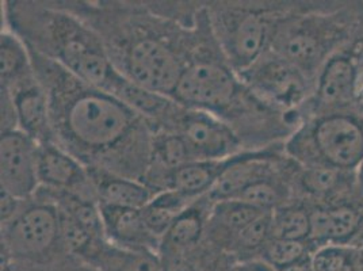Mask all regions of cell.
<instances>
[{"instance_id": "6da1fadb", "label": "cell", "mask_w": 363, "mask_h": 271, "mask_svg": "<svg viewBox=\"0 0 363 271\" xmlns=\"http://www.w3.org/2000/svg\"><path fill=\"white\" fill-rule=\"evenodd\" d=\"M30 56L48 96L55 143L86 168L144 181L151 162L150 122L57 62L34 52Z\"/></svg>"}, {"instance_id": "7a4b0ae2", "label": "cell", "mask_w": 363, "mask_h": 271, "mask_svg": "<svg viewBox=\"0 0 363 271\" xmlns=\"http://www.w3.org/2000/svg\"><path fill=\"white\" fill-rule=\"evenodd\" d=\"M163 4L65 1L60 6L99 34L122 75L171 98L183 70L212 29L206 6Z\"/></svg>"}, {"instance_id": "3957f363", "label": "cell", "mask_w": 363, "mask_h": 271, "mask_svg": "<svg viewBox=\"0 0 363 271\" xmlns=\"http://www.w3.org/2000/svg\"><path fill=\"white\" fill-rule=\"evenodd\" d=\"M40 1L4 3L7 29L30 52L57 62L68 72L108 91L121 72L114 67L99 34L67 9Z\"/></svg>"}, {"instance_id": "277c9868", "label": "cell", "mask_w": 363, "mask_h": 271, "mask_svg": "<svg viewBox=\"0 0 363 271\" xmlns=\"http://www.w3.org/2000/svg\"><path fill=\"white\" fill-rule=\"evenodd\" d=\"M285 152L300 166H324L355 172L363 163V116L321 113L300 125Z\"/></svg>"}, {"instance_id": "5b68a950", "label": "cell", "mask_w": 363, "mask_h": 271, "mask_svg": "<svg viewBox=\"0 0 363 271\" xmlns=\"http://www.w3.org/2000/svg\"><path fill=\"white\" fill-rule=\"evenodd\" d=\"M69 258L61 241L59 211L45 199L23 201L16 217L1 224V271L49 267Z\"/></svg>"}, {"instance_id": "8992f818", "label": "cell", "mask_w": 363, "mask_h": 271, "mask_svg": "<svg viewBox=\"0 0 363 271\" xmlns=\"http://www.w3.org/2000/svg\"><path fill=\"white\" fill-rule=\"evenodd\" d=\"M206 11L213 35L238 75L270 49L274 31L286 14L269 6L240 1L208 3Z\"/></svg>"}, {"instance_id": "52a82bcc", "label": "cell", "mask_w": 363, "mask_h": 271, "mask_svg": "<svg viewBox=\"0 0 363 271\" xmlns=\"http://www.w3.org/2000/svg\"><path fill=\"white\" fill-rule=\"evenodd\" d=\"M347 35L348 25L342 18L286 13L274 31L269 50L291 62L311 80Z\"/></svg>"}, {"instance_id": "ba28073f", "label": "cell", "mask_w": 363, "mask_h": 271, "mask_svg": "<svg viewBox=\"0 0 363 271\" xmlns=\"http://www.w3.org/2000/svg\"><path fill=\"white\" fill-rule=\"evenodd\" d=\"M239 77L259 101L281 113H297L309 98V79L272 50H267L255 64L239 74Z\"/></svg>"}, {"instance_id": "9c48e42d", "label": "cell", "mask_w": 363, "mask_h": 271, "mask_svg": "<svg viewBox=\"0 0 363 271\" xmlns=\"http://www.w3.org/2000/svg\"><path fill=\"white\" fill-rule=\"evenodd\" d=\"M163 131H171L184 140L193 162L224 160L244 150L242 140L225 121L211 113L179 105Z\"/></svg>"}, {"instance_id": "30bf717a", "label": "cell", "mask_w": 363, "mask_h": 271, "mask_svg": "<svg viewBox=\"0 0 363 271\" xmlns=\"http://www.w3.org/2000/svg\"><path fill=\"white\" fill-rule=\"evenodd\" d=\"M37 155L38 144L19 129L1 132V192H6L21 201H28L34 197L40 189Z\"/></svg>"}, {"instance_id": "8fae6325", "label": "cell", "mask_w": 363, "mask_h": 271, "mask_svg": "<svg viewBox=\"0 0 363 271\" xmlns=\"http://www.w3.org/2000/svg\"><path fill=\"white\" fill-rule=\"evenodd\" d=\"M37 170L40 187L96 201L87 168L55 141L38 144Z\"/></svg>"}, {"instance_id": "7c38bea8", "label": "cell", "mask_w": 363, "mask_h": 271, "mask_svg": "<svg viewBox=\"0 0 363 271\" xmlns=\"http://www.w3.org/2000/svg\"><path fill=\"white\" fill-rule=\"evenodd\" d=\"M359 80L361 71L357 59L347 53H335L318 72L315 90L316 110L333 113L335 109L355 102Z\"/></svg>"}, {"instance_id": "4fadbf2b", "label": "cell", "mask_w": 363, "mask_h": 271, "mask_svg": "<svg viewBox=\"0 0 363 271\" xmlns=\"http://www.w3.org/2000/svg\"><path fill=\"white\" fill-rule=\"evenodd\" d=\"M1 94L11 99L21 132L37 144L55 141L48 96L35 74L9 90L1 89Z\"/></svg>"}, {"instance_id": "5bb4252c", "label": "cell", "mask_w": 363, "mask_h": 271, "mask_svg": "<svg viewBox=\"0 0 363 271\" xmlns=\"http://www.w3.org/2000/svg\"><path fill=\"white\" fill-rule=\"evenodd\" d=\"M106 239L113 247L136 254H159L162 239L152 233L141 209L99 205Z\"/></svg>"}, {"instance_id": "9a60e30c", "label": "cell", "mask_w": 363, "mask_h": 271, "mask_svg": "<svg viewBox=\"0 0 363 271\" xmlns=\"http://www.w3.org/2000/svg\"><path fill=\"white\" fill-rule=\"evenodd\" d=\"M309 211L311 232L306 244L311 253L325 245L350 244L362 228V213L350 205L318 206Z\"/></svg>"}, {"instance_id": "2e32d148", "label": "cell", "mask_w": 363, "mask_h": 271, "mask_svg": "<svg viewBox=\"0 0 363 271\" xmlns=\"http://www.w3.org/2000/svg\"><path fill=\"white\" fill-rule=\"evenodd\" d=\"M264 213L267 211L257 209L239 199L214 202L208 220L205 243L229 256L232 243L239 232Z\"/></svg>"}, {"instance_id": "e0dca14e", "label": "cell", "mask_w": 363, "mask_h": 271, "mask_svg": "<svg viewBox=\"0 0 363 271\" xmlns=\"http://www.w3.org/2000/svg\"><path fill=\"white\" fill-rule=\"evenodd\" d=\"M99 205L143 209L155 193L144 182L135 181L101 168H87Z\"/></svg>"}, {"instance_id": "ac0fdd59", "label": "cell", "mask_w": 363, "mask_h": 271, "mask_svg": "<svg viewBox=\"0 0 363 271\" xmlns=\"http://www.w3.org/2000/svg\"><path fill=\"white\" fill-rule=\"evenodd\" d=\"M209 196L196 199L167 231L162 239L160 248L179 253H193L205 241L208 220L213 208Z\"/></svg>"}, {"instance_id": "d6986e66", "label": "cell", "mask_w": 363, "mask_h": 271, "mask_svg": "<svg viewBox=\"0 0 363 271\" xmlns=\"http://www.w3.org/2000/svg\"><path fill=\"white\" fill-rule=\"evenodd\" d=\"M232 157L224 160L190 162L179 167L166 175L162 182L160 192L177 190L191 198L208 196L223 172L227 170Z\"/></svg>"}, {"instance_id": "ffe728a7", "label": "cell", "mask_w": 363, "mask_h": 271, "mask_svg": "<svg viewBox=\"0 0 363 271\" xmlns=\"http://www.w3.org/2000/svg\"><path fill=\"white\" fill-rule=\"evenodd\" d=\"M298 166L293 174V183L306 196L328 198L354 184V172L324 166Z\"/></svg>"}, {"instance_id": "44dd1931", "label": "cell", "mask_w": 363, "mask_h": 271, "mask_svg": "<svg viewBox=\"0 0 363 271\" xmlns=\"http://www.w3.org/2000/svg\"><path fill=\"white\" fill-rule=\"evenodd\" d=\"M0 64L1 89L4 90L14 87L35 74L28 46L9 29L1 31Z\"/></svg>"}, {"instance_id": "7402d4cb", "label": "cell", "mask_w": 363, "mask_h": 271, "mask_svg": "<svg viewBox=\"0 0 363 271\" xmlns=\"http://www.w3.org/2000/svg\"><path fill=\"white\" fill-rule=\"evenodd\" d=\"M196 199L198 198H191L177 190H164L155 194L141 209V213L152 233L159 239H163L182 211L187 209Z\"/></svg>"}, {"instance_id": "603a6c76", "label": "cell", "mask_w": 363, "mask_h": 271, "mask_svg": "<svg viewBox=\"0 0 363 271\" xmlns=\"http://www.w3.org/2000/svg\"><path fill=\"white\" fill-rule=\"evenodd\" d=\"M311 232V211L296 202H288L272 211V239L306 243Z\"/></svg>"}, {"instance_id": "cb8c5ba5", "label": "cell", "mask_w": 363, "mask_h": 271, "mask_svg": "<svg viewBox=\"0 0 363 271\" xmlns=\"http://www.w3.org/2000/svg\"><path fill=\"white\" fill-rule=\"evenodd\" d=\"M272 240V211L257 217L251 224L242 228L232 243L229 256L236 262L257 259L267 243Z\"/></svg>"}, {"instance_id": "d4e9b609", "label": "cell", "mask_w": 363, "mask_h": 271, "mask_svg": "<svg viewBox=\"0 0 363 271\" xmlns=\"http://www.w3.org/2000/svg\"><path fill=\"white\" fill-rule=\"evenodd\" d=\"M315 271H363V247L351 244L325 245L312 253Z\"/></svg>"}, {"instance_id": "484cf974", "label": "cell", "mask_w": 363, "mask_h": 271, "mask_svg": "<svg viewBox=\"0 0 363 271\" xmlns=\"http://www.w3.org/2000/svg\"><path fill=\"white\" fill-rule=\"evenodd\" d=\"M95 271H162L159 256L122 251L108 244L94 265Z\"/></svg>"}, {"instance_id": "4316f807", "label": "cell", "mask_w": 363, "mask_h": 271, "mask_svg": "<svg viewBox=\"0 0 363 271\" xmlns=\"http://www.w3.org/2000/svg\"><path fill=\"white\" fill-rule=\"evenodd\" d=\"M311 255L312 253L308 244L303 241L272 239L264 247L260 258L279 271L290 267Z\"/></svg>"}, {"instance_id": "83f0119b", "label": "cell", "mask_w": 363, "mask_h": 271, "mask_svg": "<svg viewBox=\"0 0 363 271\" xmlns=\"http://www.w3.org/2000/svg\"><path fill=\"white\" fill-rule=\"evenodd\" d=\"M157 256L162 271H205L193 253L160 248Z\"/></svg>"}, {"instance_id": "f1b7e54d", "label": "cell", "mask_w": 363, "mask_h": 271, "mask_svg": "<svg viewBox=\"0 0 363 271\" xmlns=\"http://www.w3.org/2000/svg\"><path fill=\"white\" fill-rule=\"evenodd\" d=\"M22 204L23 201L18 199L6 192H1V224H6L11 219H14L16 213L21 209Z\"/></svg>"}, {"instance_id": "f546056e", "label": "cell", "mask_w": 363, "mask_h": 271, "mask_svg": "<svg viewBox=\"0 0 363 271\" xmlns=\"http://www.w3.org/2000/svg\"><path fill=\"white\" fill-rule=\"evenodd\" d=\"M235 260L230 256L217 253L203 263L205 271H233Z\"/></svg>"}, {"instance_id": "4dcf8cb0", "label": "cell", "mask_w": 363, "mask_h": 271, "mask_svg": "<svg viewBox=\"0 0 363 271\" xmlns=\"http://www.w3.org/2000/svg\"><path fill=\"white\" fill-rule=\"evenodd\" d=\"M16 271H94L89 266L83 265L82 262L76 260L75 258H69L59 265L49 266V267H40V269H22Z\"/></svg>"}, {"instance_id": "1f68e13d", "label": "cell", "mask_w": 363, "mask_h": 271, "mask_svg": "<svg viewBox=\"0 0 363 271\" xmlns=\"http://www.w3.org/2000/svg\"><path fill=\"white\" fill-rule=\"evenodd\" d=\"M233 271H278L275 267H272L270 263L263 260L262 258L257 259H250V260H242V262H236L233 265Z\"/></svg>"}, {"instance_id": "d6a6232c", "label": "cell", "mask_w": 363, "mask_h": 271, "mask_svg": "<svg viewBox=\"0 0 363 271\" xmlns=\"http://www.w3.org/2000/svg\"><path fill=\"white\" fill-rule=\"evenodd\" d=\"M355 104L359 107L363 116V76H361V80H359V87H358V92H357Z\"/></svg>"}, {"instance_id": "836d02e7", "label": "cell", "mask_w": 363, "mask_h": 271, "mask_svg": "<svg viewBox=\"0 0 363 271\" xmlns=\"http://www.w3.org/2000/svg\"><path fill=\"white\" fill-rule=\"evenodd\" d=\"M357 179H358L359 187H361V190L363 192V163L361 165V167L358 168V177H357Z\"/></svg>"}]
</instances>
